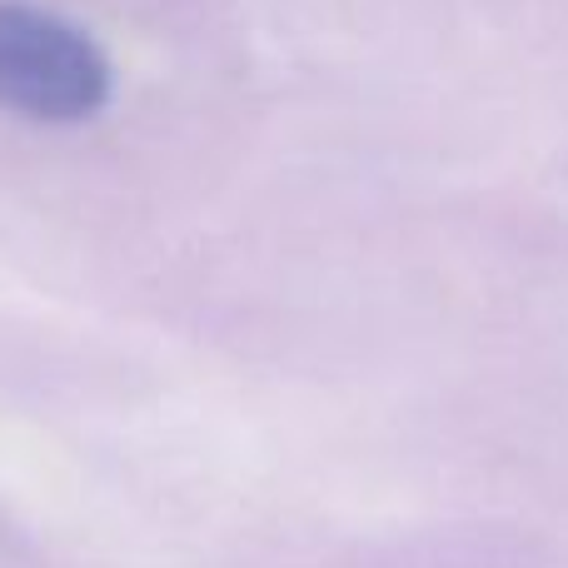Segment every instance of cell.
Masks as SVG:
<instances>
[{
    "mask_svg": "<svg viewBox=\"0 0 568 568\" xmlns=\"http://www.w3.org/2000/svg\"><path fill=\"white\" fill-rule=\"evenodd\" d=\"M110 60L80 26L26 0H0V105L70 125L105 105Z\"/></svg>",
    "mask_w": 568,
    "mask_h": 568,
    "instance_id": "obj_1",
    "label": "cell"
}]
</instances>
